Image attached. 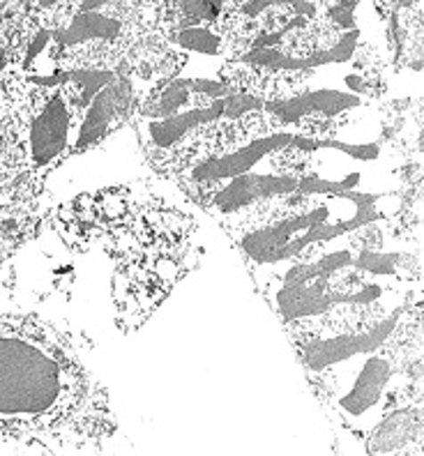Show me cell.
I'll return each mask as SVG.
<instances>
[{"instance_id":"obj_1","label":"cell","mask_w":424,"mask_h":456,"mask_svg":"<svg viewBox=\"0 0 424 456\" xmlns=\"http://www.w3.org/2000/svg\"><path fill=\"white\" fill-rule=\"evenodd\" d=\"M420 224L387 222L335 240L257 286L290 344L422 297Z\"/></svg>"},{"instance_id":"obj_2","label":"cell","mask_w":424,"mask_h":456,"mask_svg":"<svg viewBox=\"0 0 424 456\" xmlns=\"http://www.w3.org/2000/svg\"><path fill=\"white\" fill-rule=\"evenodd\" d=\"M116 428L109 392L68 334L33 314H0V438L84 452Z\"/></svg>"},{"instance_id":"obj_3","label":"cell","mask_w":424,"mask_h":456,"mask_svg":"<svg viewBox=\"0 0 424 456\" xmlns=\"http://www.w3.org/2000/svg\"><path fill=\"white\" fill-rule=\"evenodd\" d=\"M293 348L330 419L363 445L396 401L422 392V297Z\"/></svg>"},{"instance_id":"obj_4","label":"cell","mask_w":424,"mask_h":456,"mask_svg":"<svg viewBox=\"0 0 424 456\" xmlns=\"http://www.w3.org/2000/svg\"><path fill=\"white\" fill-rule=\"evenodd\" d=\"M300 141L302 132L270 120L231 129L171 180L229 235L302 194Z\"/></svg>"},{"instance_id":"obj_5","label":"cell","mask_w":424,"mask_h":456,"mask_svg":"<svg viewBox=\"0 0 424 456\" xmlns=\"http://www.w3.org/2000/svg\"><path fill=\"white\" fill-rule=\"evenodd\" d=\"M420 194L422 187L396 194H300L229 233V238L249 270L254 286H258L348 233L399 219L420 224Z\"/></svg>"},{"instance_id":"obj_6","label":"cell","mask_w":424,"mask_h":456,"mask_svg":"<svg viewBox=\"0 0 424 456\" xmlns=\"http://www.w3.org/2000/svg\"><path fill=\"white\" fill-rule=\"evenodd\" d=\"M196 231V219L168 200L136 196L127 222L102 245L113 263L111 300L118 330L132 334L143 328L192 273L201 254Z\"/></svg>"},{"instance_id":"obj_7","label":"cell","mask_w":424,"mask_h":456,"mask_svg":"<svg viewBox=\"0 0 424 456\" xmlns=\"http://www.w3.org/2000/svg\"><path fill=\"white\" fill-rule=\"evenodd\" d=\"M263 120L258 97L215 74H180L141 97L132 127L145 162L171 180L217 136Z\"/></svg>"},{"instance_id":"obj_8","label":"cell","mask_w":424,"mask_h":456,"mask_svg":"<svg viewBox=\"0 0 424 456\" xmlns=\"http://www.w3.org/2000/svg\"><path fill=\"white\" fill-rule=\"evenodd\" d=\"M77 109L65 78H0V203L42 199L74 157Z\"/></svg>"},{"instance_id":"obj_9","label":"cell","mask_w":424,"mask_h":456,"mask_svg":"<svg viewBox=\"0 0 424 456\" xmlns=\"http://www.w3.org/2000/svg\"><path fill=\"white\" fill-rule=\"evenodd\" d=\"M72 90L77 109L74 157L93 151L109 136L132 125L141 97L145 95L127 69H74L61 74Z\"/></svg>"},{"instance_id":"obj_10","label":"cell","mask_w":424,"mask_h":456,"mask_svg":"<svg viewBox=\"0 0 424 456\" xmlns=\"http://www.w3.org/2000/svg\"><path fill=\"white\" fill-rule=\"evenodd\" d=\"M136 206V194L129 187L78 194L46 215V226L56 233L61 245L72 254H84L90 247L104 245L118 226H123Z\"/></svg>"},{"instance_id":"obj_11","label":"cell","mask_w":424,"mask_h":456,"mask_svg":"<svg viewBox=\"0 0 424 456\" xmlns=\"http://www.w3.org/2000/svg\"><path fill=\"white\" fill-rule=\"evenodd\" d=\"M422 392H411L379 419L360 447L369 454H422Z\"/></svg>"},{"instance_id":"obj_12","label":"cell","mask_w":424,"mask_h":456,"mask_svg":"<svg viewBox=\"0 0 424 456\" xmlns=\"http://www.w3.org/2000/svg\"><path fill=\"white\" fill-rule=\"evenodd\" d=\"M49 208L42 199L21 203H0V265L17 256L46 226Z\"/></svg>"},{"instance_id":"obj_13","label":"cell","mask_w":424,"mask_h":456,"mask_svg":"<svg viewBox=\"0 0 424 456\" xmlns=\"http://www.w3.org/2000/svg\"><path fill=\"white\" fill-rule=\"evenodd\" d=\"M5 62H7V33H5V26H3V19H0V74L5 69Z\"/></svg>"}]
</instances>
